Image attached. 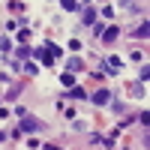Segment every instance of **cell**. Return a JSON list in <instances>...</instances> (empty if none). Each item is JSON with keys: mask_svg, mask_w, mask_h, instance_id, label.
Listing matches in <instances>:
<instances>
[{"mask_svg": "<svg viewBox=\"0 0 150 150\" xmlns=\"http://www.w3.org/2000/svg\"><path fill=\"white\" fill-rule=\"evenodd\" d=\"M90 99H93L96 105H108V102H111V93H108V90H99V93H93Z\"/></svg>", "mask_w": 150, "mask_h": 150, "instance_id": "cell-1", "label": "cell"}, {"mask_svg": "<svg viewBox=\"0 0 150 150\" xmlns=\"http://www.w3.org/2000/svg\"><path fill=\"white\" fill-rule=\"evenodd\" d=\"M3 141H6V135H3V132H0V144H3Z\"/></svg>", "mask_w": 150, "mask_h": 150, "instance_id": "cell-11", "label": "cell"}, {"mask_svg": "<svg viewBox=\"0 0 150 150\" xmlns=\"http://www.w3.org/2000/svg\"><path fill=\"white\" fill-rule=\"evenodd\" d=\"M69 96H72V99H84V96H87V93H84V90H81V87H72V90H69Z\"/></svg>", "mask_w": 150, "mask_h": 150, "instance_id": "cell-7", "label": "cell"}, {"mask_svg": "<svg viewBox=\"0 0 150 150\" xmlns=\"http://www.w3.org/2000/svg\"><path fill=\"white\" fill-rule=\"evenodd\" d=\"M102 36H105V42H114V39H117V27H108V30H102Z\"/></svg>", "mask_w": 150, "mask_h": 150, "instance_id": "cell-5", "label": "cell"}, {"mask_svg": "<svg viewBox=\"0 0 150 150\" xmlns=\"http://www.w3.org/2000/svg\"><path fill=\"white\" fill-rule=\"evenodd\" d=\"M120 69V57H108L105 60V72H117Z\"/></svg>", "mask_w": 150, "mask_h": 150, "instance_id": "cell-3", "label": "cell"}, {"mask_svg": "<svg viewBox=\"0 0 150 150\" xmlns=\"http://www.w3.org/2000/svg\"><path fill=\"white\" fill-rule=\"evenodd\" d=\"M60 3H63V9H66V12H72V9H78V0H60Z\"/></svg>", "mask_w": 150, "mask_h": 150, "instance_id": "cell-6", "label": "cell"}, {"mask_svg": "<svg viewBox=\"0 0 150 150\" xmlns=\"http://www.w3.org/2000/svg\"><path fill=\"white\" fill-rule=\"evenodd\" d=\"M60 81H63V87H72V84H75V78H72L69 72H63V78H60Z\"/></svg>", "mask_w": 150, "mask_h": 150, "instance_id": "cell-8", "label": "cell"}, {"mask_svg": "<svg viewBox=\"0 0 150 150\" xmlns=\"http://www.w3.org/2000/svg\"><path fill=\"white\" fill-rule=\"evenodd\" d=\"M33 129H39V120L24 117V120H21V132H33Z\"/></svg>", "mask_w": 150, "mask_h": 150, "instance_id": "cell-2", "label": "cell"}, {"mask_svg": "<svg viewBox=\"0 0 150 150\" xmlns=\"http://www.w3.org/2000/svg\"><path fill=\"white\" fill-rule=\"evenodd\" d=\"M135 36H141V39H144V36H147V21L141 24V27H135Z\"/></svg>", "mask_w": 150, "mask_h": 150, "instance_id": "cell-9", "label": "cell"}, {"mask_svg": "<svg viewBox=\"0 0 150 150\" xmlns=\"http://www.w3.org/2000/svg\"><path fill=\"white\" fill-rule=\"evenodd\" d=\"M69 69H72V72H78V69H81V60H78V57L69 60Z\"/></svg>", "mask_w": 150, "mask_h": 150, "instance_id": "cell-10", "label": "cell"}, {"mask_svg": "<svg viewBox=\"0 0 150 150\" xmlns=\"http://www.w3.org/2000/svg\"><path fill=\"white\" fill-rule=\"evenodd\" d=\"M81 18H84V24H87V27H90V24L96 21V12H93V9H84V15H81Z\"/></svg>", "mask_w": 150, "mask_h": 150, "instance_id": "cell-4", "label": "cell"}]
</instances>
